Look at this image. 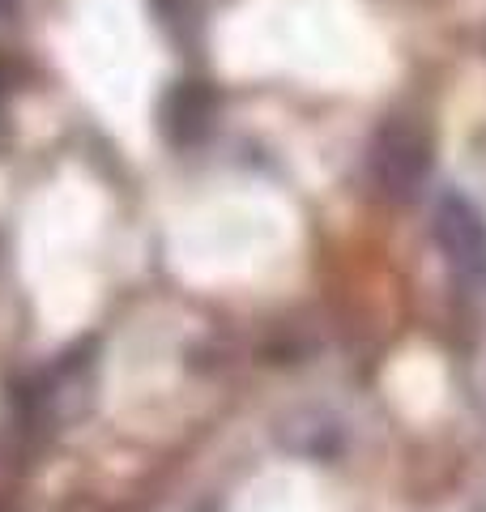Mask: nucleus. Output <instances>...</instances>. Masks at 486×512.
Wrapping results in <instances>:
<instances>
[{"mask_svg":"<svg viewBox=\"0 0 486 512\" xmlns=\"http://www.w3.org/2000/svg\"><path fill=\"white\" fill-rule=\"evenodd\" d=\"M371 171H376L384 192L414 197V192L427 184V171H431L427 133L414 124H388L376 137V146H371Z\"/></svg>","mask_w":486,"mask_h":512,"instance_id":"nucleus-1","label":"nucleus"},{"mask_svg":"<svg viewBox=\"0 0 486 512\" xmlns=\"http://www.w3.org/2000/svg\"><path fill=\"white\" fill-rule=\"evenodd\" d=\"M435 239L465 278L486 282V218L457 192H448L435 205Z\"/></svg>","mask_w":486,"mask_h":512,"instance_id":"nucleus-2","label":"nucleus"}]
</instances>
